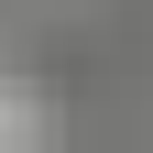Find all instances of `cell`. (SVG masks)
Returning <instances> with one entry per match:
<instances>
[{"label":"cell","instance_id":"6da1fadb","mask_svg":"<svg viewBox=\"0 0 153 153\" xmlns=\"http://www.w3.org/2000/svg\"><path fill=\"white\" fill-rule=\"evenodd\" d=\"M33 131H44V99L0 76V153H33Z\"/></svg>","mask_w":153,"mask_h":153}]
</instances>
